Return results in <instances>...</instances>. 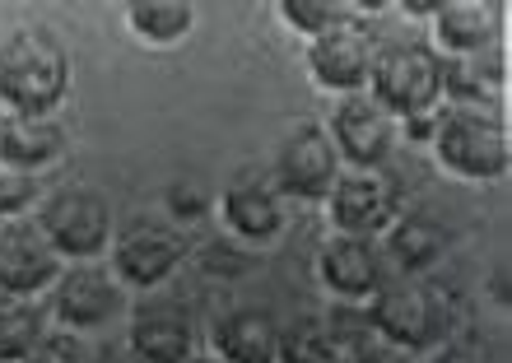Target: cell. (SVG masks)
<instances>
[{
    "mask_svg": "<svg viewBox=\"0 0 512 363\" xmlns=\"http://www.w3.org/2000/svg\"><path fill=\"white\" fill-rule=\"evenodd\" d=\"M70 89V56L52 28L28 24L0 42V103L14 117H52Z\"/></svg>",
    "mask_w": 512,
    "mask_h": 363,
    "instance_id": "6da1fadb",
    "label": "cell"
},
{
    "mask_svg": "<svg viewBox=\"0 0 512 363\" xmlns=\"http://www.w3.org/2000/svg\"><path fill=\"white\" fill-rule=\"evenodd\" d=\"M368 94L396 121H419L443 112V56L415 38L378 42L373 70H368Z\"/></svg>",
    "mask_w": 512,
    "mask_h": 363,
    "instance_id": "7a4b0ae2",
    "label": "cell"
},
{
    "mask_svg": "<svg viewBox=\"0 0 512 363\" xmlns=\"http://www.w3.org/2000/svg\"><path fill=\"white\" fill-rule=\"evenodd\" d=\"M368 317H373V336L401 354L429 350L447 336V308L419 275H387L378 294L368 298Z\"/></svg>",
    "mask_w": 512,
    "mask_h": 363,
    "instance_id": "3957f363",
    "label": "cell"
},
{
    "mask_svg": "<svg viewBox=\"0 0 512 363\" xmlns=\"http://www.w3.org/2000/svg\"><path fill=\"white\" fill-rule=\"evenodd\" d=\"M433 154L447 173L489 182V177L508 173V126L499 112H475V108H443L429 135Z\"/></svg>",
    "mask_w": 512,
    "mask_h": 363,
    "instance_id": "277c9868",
    "label": "cell"
},
{
    "mask_svg": "<svg viewBox=\"0 0 512 363\" xmlns=\"http://www.w3.org/2000/svg\"><path fill=\"white\" fill-rule=\"evenodd\" d=\"M38 229L61 252V261H94L112 247V205L103 191L84 182H61L42 196Z\"/></svg>",
    "mask_w": 512,
    "mask_h": 363,
    "instance_id": "5b68a950",
    "label": "cell"
},
{
    "mask_svg": "<svg viewBox=\"0 0 512 363\" xmlns=\"http://www.w3.org/2000/svg\"><path fill=\"white\" fill-rule=\"evenodd\" d=\"M326 135L336 145L340 163L354 168V173H378L387 154L396 149V117H391L382 103H373V94H345L331 108L326 121Z\"/></svg>",
    "mask_w": 512,
    "mask_h": 363,
    "instance_id": "8992f818",
    "label": "cell"
},
{
    "mask_svg": "<svg viewBox=\"0 0 512 363\" xmlns=\"http://www.w3.org/2000/svg\"><path fill=\"white\" fill-rule=\"evenodd\" d=\"M270 177H275L280 196H294V201H326V191L336 187V177H340V154H336V145H331L326 126L303 121V126H294V131L284 135L280 149H275Z\"/></svg>",
    "mask_w": 512,
    "mask_h": 363,
    "instance_id": "52a82bcc",
    "label": "cell"
},
{
    "mask_svg": "<svg viewBox=\"0 0 512 363\" xmlns=\"http://www.w3.org/2000/svg\"><path fill=\"white\" fill-rule=\"evenodd\" d=\"M52 312L70 331H98V326L117 322L126 312V289L112 270L94 266V261H75L70 270L56 275Z\"/></svg>",
    "mask_w": 512,
    "mask_h": 363,
    "instance_id": "ba28073f",
    "label": "cell"
},
{
    "mask_svg": "<svg viewBox=\"0 0 512 363\" xmlns=\"http://www.w3.org/2000/svg\"><path fill=\"white\" fill-rule=\"evenodd\" d=\"M126 345L140 363H187L196 350V322L182 298L149 294L131 308L126 322Z\"/></svg>",
    "mask_w": 512,
    "mask_h": 363,
    "instance_id": "9c48e42d",
    "label": "cell"
},
{
    "mask_svg": "<svg viewBox=\"0 0 512 363\" xmlns=\"http://www.w3.org/2000/svg\"><path fill=\"white\" fill-rule=\"evenodd\" d=\"M373 52H378V42H373L368 24L345 19V24L326 28L322 38L308 42V70L326 94H340V98L364 94L368 70H373Z\"/></svg>",
    "mask_w": 512,
    "mask_h": 363,
    "instance_id": "30bf717a",
    "label": "cell"
},
{
    "mask_svg": "<svg viewBox=\"0 0 512 363\" xmlns=\"http://www.w3.org/2000/svg\"><path fill=\"white\" fill-rule=\"evenodd\" d=\"M61 275V252H56L38 219H0V294L38 298L52 289Z\"/></svg>",
    "mask_w": 512,
    "mask_h": 363,
    "instance_id": "8fae6325",
    "label": "cell"
},
{
    "mask_svg": "<svg viewBox=\"0 0 512 363\" xmlns=\"http://www.w3.org/2000/svg\"><path fill=\"white\" fill-rule=\"evenodd\" d=\"M317 275L331 289V298L345 303H368L378 294V284L391 275L382 238H354V233H336L317 256Z\"/></svg>",
    "mask_w": 512,
    "mask_h": 363,
    "instance_id": "7c38bea8",
    "label": "cell"
},
{
    "mask_svg": "<svg viewBox=\"0 0 512 363\" xmlns=\"http://www.w3.org/2000/svg\"><path fill=\"white\" fill-rule=\"evenodd\" d=\"M182 256H187V242H182L177 229H168V224H131V229L117 233V242H112V270L131 289L163 284L182 266Z\"/></svg>",
    "mask_w": 512,
    "mask_h": 363,
    "instance_id": "4fadbf2b",
    "label": "cell"
},
{
    "mask_svg": "<svg viewBox=\"0 0 512 363\" xmlns=\"http://www.w3.org/2000/svg\"><path fill=\"white\" fill-rule=\"evenodd\" d=\"M326 215H331V229H336V233H354V238H382V229H387L391 215H396L387 177L340 168L336 187L326 191Z\"/></svg>",
    "mask_w": 512,
    "mask_h": 363,
    "instance_id": "5bb4252c",
    "label": "cell"
},
{
    "mask_svg": "<svg viewBox=\"0 0 512 363\" xmlns=\"http://www.w3.org/2000/svg\"><path fill=\"white\" fill-rule=\"evenodd\" d=\"M224 224L243 242H270L284 229V196L270 173H243L224 187Z\"/></svg>",
    "mask_w": 512,
    "mask_h": 363,
    "instance_id": "9a60e30c",
    "label": "cell"
},
{
    "mask_svg": "<svg viewBox=\"0 0 512 363\" xmlns=\"http://www.w3.org/2000/svg\"><path fill=\"white\" fill-rule=\"evenodd\" d=\"M429 28H433V42L443 47L438 56H475L503 42V5L443 0V5H433Z\"/></svg>",
    "mask_w": 512,
    "mask_h": 363,
    "instance_id": "2e32d148",
    "label": "cell"
},
{
    "mask_svg": "<svg viewBox=\"0 0 512 363\" xmlns=\"http://www.w3.org/2000/svg\"><path fill=\"white\" fill-rule=\"evenodd\" d=\"M210 336H215L219 363H275V350H280V317L270 308L243 303V308L224 312Z\"/></svg>",
    "mask_w": 512,
    "mask_h": 363,
    "instance_id": "e0dca14e",
    "label": "cell"
},
{
    "mask_svg": "<svg viewBox=\"0 0 512 363\" xmlns=\"http://www.w3.org/2000/svg\"><path fill=\"white\" fill-rule=\"evenodd\" d=\"M61 154H66V131L52 117H14V112L0 117V163L38 173Z\"/></svg>",
    "mask_w": 512,
    "mask_h": 363,
    "instance_id": "ac0fdd59",
    "label": "cell"
},
{
    "mask_svg": "<svg viewBox=\"0 0 512 363\" xmlns=\"http://www.w3.org/2000/svg\"><path fill=\"white\" fill-rule=\"evenodd\" d=\"M447 247V233L424 215H405L387 224V238H382V252H387V266H396L401 275H419L429 270Z\"/></svg>",
    "mask_w": 512,
    "mask_h": 363,
    "instance_id": "d6986e66",
    "label": "cell"
},
{
    "mask_svg": "<svg viewBox=\"0 0 512 363\" xmlns=\"http://www.w3.org/2000/svg\"><path fill=\"white\" fill-rule=\"evenodd\" d=\"M126 28L149 47H173L196 28V5H187V0H131Z\"/></svg>",
    "mask_w": 512,
    "mask_h": 363,
    "instance_id": "ffe728a7",
    "label": "cell"
},
{
    "mask_svg": "<svg viewBox=\"0 0 512 363\" xmlns=\"http://www.w3.org/2000/svg\"><path fill=\"white\" fill-rule=\"evenodd\" d=\"M42 331H47V322H42L38 298L0 294V363H19Z\"/></svg>",
    "mask_w": 512,
    "mask_h": 363,
    "instance_id": "44dd1931",
    "label": "cell"
},
{
    "mask_svg": "<svg viewBox=\"0 0 512 363\" xmlns=\"http://www.w3.org/2000/svg\"><path fill=\"white\" fill-rule=\"evenodd\" d=\"M275 363H340L336 345L326 336L322 317H298V322L280 326V350Z\"/></svg>",
    "mask_w": 512,
    "mask_h": 363,
    "instance_id": "7402d4cb",
    "label": "cell"
},
{
    "mask_svg": "<svg viewBox=\"0 0 512 363\" xmlns=\"http://www.w3.org/2000/svg\"><path fill=\"white\" fill-rule=\"evenodd\" d=\"M322 326H326V336H331V345H336L340 359L378 340V336H373V317H368V303H345V298H336V303H331V312L322 317Z\"/></svg>",
    "mask_w": 512,
    "mask_h": 363,
    "instance_id": "603a6c76",
    "label": "cell"
},
{
    "mask_svg": "<svg viewBox=\"0 0 512 363\" xmlns=\"http://www.w3.org/2000/svg\"><path fill=\"white\" fill-rule=\"evenodd\" d=\"M280 10V19L294 33H303V38H322L326 28L345 24V19H354V5H340V0H280L275 5Z\"/></svg>",
    "mask_w": 512,
    "mask_h": 363,
    "instance_id": "cb8c5ba5",
    "label": "cell"
},
{
    "mask_svg": "<svg viewBox=\"0 0 512 363\" xmlns=\"http://www.w3.org/2000/svg\"><path fill=\"white\" fill-rule=\"evenodd\" d=\"M33 201H38V173L14 168V163H0V219H14Z\"/></svg>",
    "mask_w": 512,
    "mask_h": 363,
    "instance_id": "d4e9b609",
    "label": "cell"
},
{
    "mask_svg": "<svg viewBox=\"0 0 512 363\" xmlns=\"http://www.w3.org/2000/svg\"><path fill=\"white\" fill-rule=\"evenodd\" d=\"M19 363H89V350L80 345L75 331H42Z\"/></svg>",
    "mask_w": 512,
    "mask_h": 363,
    "instance_id": "484cf974",
    "label": "cell"
},
{
    "mask_svg": "<svg viewBox=\"0 0 512 363\" xmlns=\"http://www.w3.org/2000/svg\"><path fill=\"white\" fill-rule=\"evenodd\" d=\"M433 363H489V350L480 340H447L443 350L433 354Z\"/></svg>",
    "mask_w": 512,
    "mask_h": 363,
    "instance_id": "4316f807",
    "label": "cell"
},
{
    "mask_svg": "<svg viewBox=\"0 0 512 363\" xmlns=\"http://www.w3.org/2000/svg\"><path fill=\"white\" fill-rule=\"evenodd\" d=\"M340 363H405V354L391 350V345H382V340H373V345H364V350L345 354Z\"/></svg>",
    "mask_w": 512,
    "mask_h": 363,
    "instance_id": "83f0119b",
    "label": "cell"
},
{
    "mask_svg": "<svg viewBox=\"0 0 512 363\" xmlns=\"http://www.w3.org/2000/svg\"><path fill=\"white\" fill-rule=\"evenodd\" d=\"M89 363H140L126 340H103L98 350H89Z\"/></svg>",
    "mask_w": 512,
    "mask_h": 363,
    "instance_id": "f1b7e54d",
    "label": "cell"
},
{
    "mask_svg": "<svg viewBox=\"0 0 512 363\" xmlns=\"http://www.w3.org/2000/svg\"><path fill=\"white\" fill-rule=\"evenodd\" d=\"M187 363H219V359H196V354H191V359Z\"/></svg>",
    "mask_w": 512,
    "mask_h": 363,
    "instance_id": "f546056e",
    "label": "cell"
}]
</instances>
